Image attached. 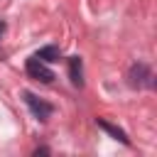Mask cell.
<instances>
[{"label": "cell", "mask_w": 157, "mask_h": 157, "mask_svg": "<svg viewBox=\"0 0 157 157\" xmlns=\"http://www.w3.org/2000/svg\"><path fill=\"white\" fill-rule=\"evenodd\" d=\"M59 56H61L59 47H42L37 52V59H42V61H59Z\"/></svg>", "instance_id": "obj_6"}, {"label": "cell", "mask_w": 157, "mask_h": 157, "mask_svg": "<svg viewBox=\"0 0 157 157\" xmlns=\"http://www.w3.org/2000/svg\"><path fill=\"white\" fill-rule=\"evenodd\" d=\"M96 123H98V128H103V130H105L108 135H113V137H115V140H120L123 145H128V142H130V140H128V135H125V132H123L120 128H115L113 123H108V120H103V118H98Z\"/></svg>", "instance_id": "obj_5"}, {"label": "cell", "mask_w": 157, "mask_h": 157, "mask_svg": "<svg viewBox=\"0 0 157 157\" xmlns=\"http://www.w3.org/2000/svg\"><path fill=\"white\" fill-rule=\"evenodd\" d=\"M5 29H7V25H5V22H2V20H0V37H2V34H5Z\"/></svg>", "instance_id": "obj_7"}, {"label": "cell", "mask_w": 157, "mask_h": 157, "mask_svg": "<svg viewBox=\"0 0 157 157\" xmlns=\"http://www.w3.org/2000/svg\"><path fill=\"white\" fill-rule=\"evenodd\" d=\"M147 78H150V71H147V66H145V64H135V66L130 69V74H128V81H130V86H132V88H137V86L147 83Z\"/></svg>", "instance_id": "obj_3"}, {"label": "cell", "mask_w": 157, "mask_h": 157, "mask_svg": "<svg viewBox=\"0 0 157 157\" xmlns=\"http://www.w3.org/2000/svg\"><path fill=\"white\" fill-rule=\"evenodd\" d=\"M69 76H71V83L74 86H83V64H81V59L78 56H71L69 59Z\"/></svg>", "instance_id": "obj_4"}, {"label": "cell", "mask_w": 157, "mask_h": 157, "mask_svg": "<svg viewBox=\"0 0 157 157\" xmlns=\"http://www.w3.org/2000/svg\"><path fill=\"white\" fill-rule=\"evenodd\" d=\"M27 74H29L32 78L42 81V83H52V81H54V71H52L42 59H37V56L27 59Z\"/></svg>", "instance_id": "obj_1"}, {"label": "cell", "mask_w": 157, "mask_h": 157, "mask_svg": "<svg viewBox=\"0 0 157 157\" xmlns=\"http://www.w3.org/2000/svg\"><path fill=\"white\" fill-rule=\"evenodd\" d=\"M22 96H25V101H27V105H29V110L34 113V118H39V120H47V118L52 115V110H54V108H52L49 103H44V101H39V98H37L34 93H29V91H25Z\"/></svg>", "instance_id": "obj_2"}]
</instances>
